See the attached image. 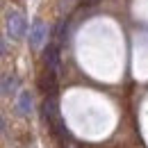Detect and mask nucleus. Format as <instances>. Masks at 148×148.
<instances>
[{"mask_svg":"<svg viewBox=\"0 0 148 148\" xmlns=\"http://www.w3.org/2000/svg\"><path fill=\"white\" fill-rule=\"evenodd\" d=\"M7 32L12 39H23L25 32H27V23H25V16L18 14V12H12L7 16Z\"/></svg>","mask_w":148,"mask_h":148,"instance_id":"f257e3e1","label":"nucleus"},{"mask_svg":"<svg viewBox=\"0 0 148 148\" xmlns=\"http://www.w3.org/2000/svg\"><path fill=\"white\" fill-rule=\"evenodd\" d=\"M46 39H48V25L41 18L32 21V25H30V46H32L34 50H39Z\"/></svg>","mask_w":148,"mask_h":148,"instance_id":"f03ea898","label":"nucleus"},{"mask_svg":"<svg viewBox=\"0 0 148 148\" xmlns=\"http://www.w3.org/2000/svg\"><path fill=\"white\" fill-rule=\"evenodd\" d=\"M46 66L53 73L59 71V48L57 46H48V50H46Z\"/></svg>","mask_w":148,"mask_h":148,"instance_id":"7ed1b4c3","label":"nucleus"},{"mask_svg":"<svg viewBox=\"0 0 148 148\" xmlns=\"http://www.w3.org/2000/svg\"><path fill=\"white\" fill-rule=\"evenodd\" d=\"M32 107H34V103H32V93H30V91H23V93L18 96V103H16V110H18V114L27 116V114L32 112Z\"/></svg>","mask_w":148,"mask_h":148,"instance_id":"20e7f679","label":"nucleus"}]
</instances>
